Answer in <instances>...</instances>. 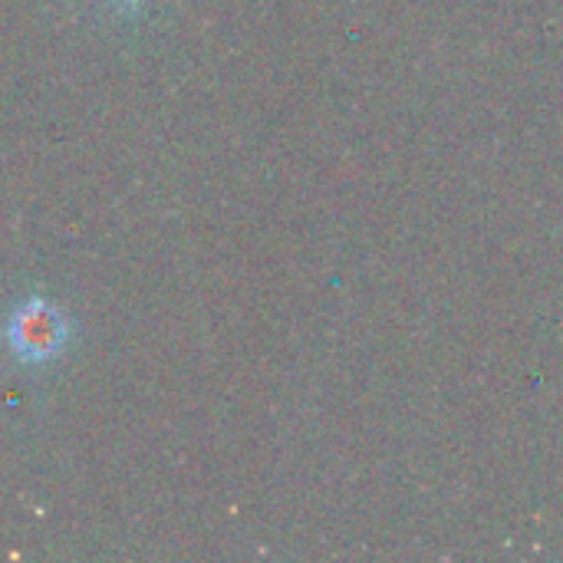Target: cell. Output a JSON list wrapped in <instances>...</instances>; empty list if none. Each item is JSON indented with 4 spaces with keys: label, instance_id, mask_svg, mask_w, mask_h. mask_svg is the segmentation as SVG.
I'll list each match as a JSON object with an SVG mask.
<instances>
[{
    "label": "cell",
    "instance_id": "6da1fadb",
    "mask_svg": "<svg viewBox=\"0 0 563 563\" xmlns=\"http://www.w3.org/2000/svg\"><path fill=\"white\" fill-rule=\"evenodd\" d=\"M76 336L69 313L49 297L30 294L20 300L3 323V346L23 369L56 363Z\"/></svg>",
    "mask_w": 563,
    "mask_h": 563
},
{
    "label": "cell",
    "instance_id": "7a4b0ae2",
    "mask_svg": "<svg viewBox=\"0 0 563 563\" xmlns=\"http://www.w3.org/2000/svg\"><path fill=\"white\" fill-rule=\"evenodd\" d=\"M119 3H122V7H139L142 0H119Z\"/></svg>",
    "mask_w": 563,
    "mask_h": 563
}]
</instances>
